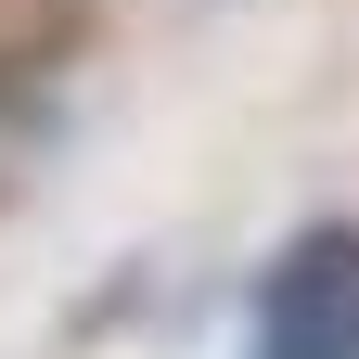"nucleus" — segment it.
Wrapping results in <instances>:
<instances>
[{"mask_svg":"<svg viewBox=\"0 0 359 359\" xmlns=\"http://www.w3.org/2000/svg\"><path fill=\"white\" fill-rule=\"evenodd\" d=\"M257 359H359V218H321L257 283Z\"/></svg>","mask_w":359,"mask_h":359,"instance_id":"f257e3e1","label":"nucleus"}]
</instances>
